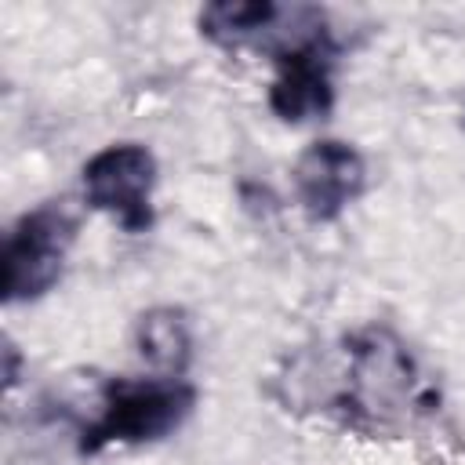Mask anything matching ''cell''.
Wrapping results in <instances>:
<instances>
[{
	"instance_id": "8992f818",
	"label": "cell",
	"mask_w": 465,
	"mask_h": 465,
	"mask_svg": "<svg viewBox=\"0 0 465 465\" xmlns=\"http://www.w3.org/2000/svg\"><path fill=\"white\" fill-rule=\"evenodd\" d=\"M367 185V163L356 145L341 138L312 142L294 163V196L312 222H334Z\"/></svg>"
},
{
	"instance_id": "277c9868",
	"label": "cell",
	"mask_w": 465,
	"mask_h": 465,
	"mask_svg": "<svg viewBox=\"0 0 465 465\" xmlns=\"http://www.w3.org/2000/svg\"><path fill=\"white\" fill-rule=\"evenodd\" d=\"M76 240V214L62 200H47L25 211L4 236V302L44 298L65 269V254Z\"/></svg>"
},
{
	"instance_id": "52a82bcc",
	"label": "cell",
	"mask_w": 465,
	"mask_h": 465,
	"mask_svg": "<svg viewBox=\"0 0 465 465\" xmlns=\"http://www.w3.org/2000/svg\"><path fill=\"white\" fill-rule=\"evenodd\" d=\"M134 345L138 356L163 378H182L189 360H193V331L182 309L174 305H156L145 309L134 320Z\"/></svg>"
},
{
	"instance_id": "3957f363",
	"label": "cell",
	"mask_w": 465,
	"mask_h": 465,
	"mask_svg": "<svg viewBox=\"0 0 465 465\" xmlns=\"http://www.w3.org/2000/svg\"><path fill=\"white\" fill-rule=\"evenodd\" d=\"M272 62H276V80L269 87V109L283 124H302L331 109L334 40L323 29L320 11L302 7L294 29H280V40L272 44Z\"/></svg>"
},
{
	"instance_id": "6da1fadb",
	"label": "cell",
	"mask_w": 465,
	"mask_h": 465,
	"mask_svg": "<svg viewBox=\"0 0 465 465\" xmlns=\"http://www.w3.org/2000/svg\"><path fill=\"white\" fill-rule=\"evenodd\" d=\"M338 407L360 429H392L429 411L432 389L396 334L367 327L345 338V385Z\"/></svg>"
},
{
	"instance_id": "7a4b0ae2",
	"label": "cell",
	"mask_w": 465,
	"mask_h": 465,
	"mask_svg": "<svg viewBox=\"0 0 465 465\" xmlns=\"http://www.w3.org/2000/svg\"><path fill=\"white\" fill-rule=\"evenodd\" d=\"M196 407V389L185 378H113L102 389L98 414L84 425L80 450L98 454L109 443H153L174 432Z\"/></svg>"
},
{
	"instance_id": "9c48e42d",
	"label": "cell",
	"mask_w": 465,
	"mask_h": 465,
	"mask_svg": "<svg viewBox=\"0 0 465 465\" xmlns=\"http://www.w3.org/2000/svg\"><path fill=\"white\" fill-rule=\"evenodd\" d=\"M15 381H18V352H15V345L7 341V345H4V385L11 389Z\"/></svg>"
},
{
	"instance_id": "ba28073f",
	"label": "cell",
	"mask_w": 465,
	"mask_h": 465,
	"mask_svg": "<svg viewBox=\"0 0 465 465\" xmlns=\"http://www.w3.org/2000/svg\"><path fill=\"white\" fill-rule=\"evenodd\" d=\"M280 15L272 0H218L200 11V33L218 47H243L269 36Z\"/></svg>"
},
{
	"instance_id": "5b68a950",
	"label": "cell",
	"mask_w": 465,
	"mask_h": 465,
	"mask_svg": "<svg viewBox=\"0 0 465 465\" xmlns=\"http://www.w3.org/2000/svg\"><path fill=\"white\" fill-rule=\"evenodd\" d=\"M84 200L87 207L109 214L127 232L153 229V185H156V156L142 142H113L98 149L84 171Z\"/></svg>"
}]
</instances>
